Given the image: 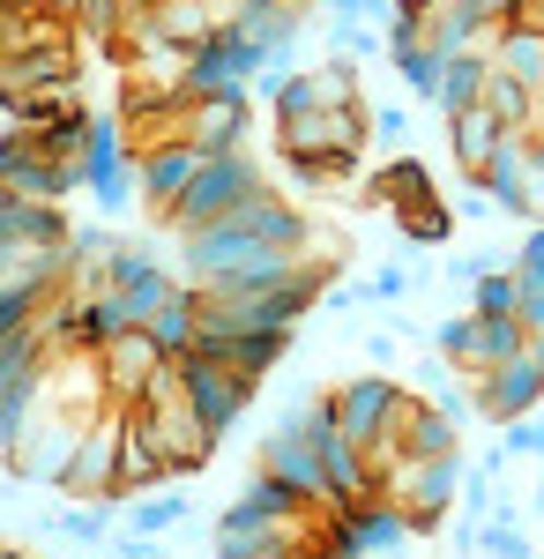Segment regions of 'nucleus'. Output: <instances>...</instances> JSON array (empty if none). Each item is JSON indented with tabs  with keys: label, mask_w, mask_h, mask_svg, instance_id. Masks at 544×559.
<instances>
[{
	"label": "nucleus",
	"mask_w": 544,
	"mask_h": 559,
	"mask_svg": "<svg viewBox=\"0 0 544 559\" xmlns=\"http://www.w3.org/2000/svg\"><path fill=\"white\" fill-rule=\"evenodd\" d=\"M142 329H150V336H157L172 358H187V350L202 344V292H194V284H179V292H172V299L157 306Z\"/></svg>",
	"instance_id": "16"
},
{
	"label": "nucleus",
	"mask_w": 544,
	"mask_h": 559,
	"mask_svg": "<svg viewBox=\"0 0 544 559\" xmlns=\"http://www.w3.org/2000/svg\"><path fill=\"white\" fill-rule=\"evenodd\" d=\"M83 432H90L83 411H68V403H45L38 418H31V432L15 440L8 471H15V477H31V485H52V492H60V477H68V463H75Z\"/></svg>",
	"instance_id": "5"
},
{
	"label": "nucleus",
	"mask_w": 544,
	"mask_h": 559,
	"mask_svg": "<svg viewBox=\"0 0 544 559\" xmlns=\"http://www.w3.org/2000/svg\"><path fill=\"white\" fill-rule=\"evenodd\" d=\"M45 8H52V15H75V0H45Z\"/></svg>",
	"instance_id": "27"
},
{
	"label": "nucleus",
	"mask_w": 544,
	"mask_h": 559,
	"mask_svg": "<svg viewBox=\"0 0 544 559\" xmlns=\"http://www.w3.org/2000/svg\"><path fill=\"white\" fill-rule=\"evenodd\" d=\"M0 559H23V552H8V545H0Z\"/></svg>",
	"instance_id": "30"
},
{
	"label": "nucleus",
	"mask_w": 544,
	"mask_h": 559,
	"mask_svg": "<svg viewBox=\"0 0 544 559\" xmlns=\"http://www.w3.org/2000/svg\"><path fill=\"white\" fill-rule=\"evenodd\" d=\"M0 52H8V23H0Z\"/></svg>",
	"instance_id": "29"
},
{
	"label": "nucleus",
	"mask_w": 544,
	"mask_h": 559,
	"mask_svg": "<svg viewBox=\"0 0 544 559\" xmlns=\"http://www.w3.org/2000/svg\"><path fill=\"white\" fill-rule=\"evenodd\" d=\"M395 455H462L456 440V418L440 411V403H403V418H395Z\"/></svg>",
	"instance_id": "15"
},
{
	"label": "nucleus",
	"mask_w": 544,
	"mask_h": 559,
	"mask_svg": "<svg viewBox=\"0 0 544 559\" xmlns=\"http://www.w3.org/2000/svg\"><path fill=\"white\" fill-rule=\"evenodd\" d=\"M179 142H194L202 157L247 150V90H194L179 105Z\"/></svg>",
	"instance_id": "8"
},
{
	"label": "nucleus",
	"mask_w": 544,
	"mask_h": 559,
	"mask_svg": "<svg viewBox=\"0 0 544 559\" xmlns=\"http://www.w3.org/2000/svg\"><path fill=\"white\" fill-rule=\"evenodd\" d=\"M515 276H522V284H544V224H530V239H522V254H515Z\"/></svg>",
	"instance_id": "24"
},
{
	"label": "nucleus",
	"mask_w": 544,
	"mask_h": 559,
	"mask_svg": "<svg viewBox=\"0 0 544 559\" xmlns=\"http://www.w3.org/2000/svg\"><path fill=\"white\" fill-rule=\"evenodd\" d=\"M395 68H403V83L418 90V97H440V68H448V60H440V52H433V45H395Z\"/></svg>",
	"instance_id": "22"
},
{
	"label": "nucleus",
	"mask_w": 544,
	"mask_h": 559,
	"mask_svg": "<svg viewBox=\"0 0 544 559\" xmlns=\"http://www.w3.org/2000/svg\"><path fill=\"white\" fill-rule=\"evenodd\" d=\"M172 373H179V388H187V403L202 411V426L224 440V432L247 418L253 403V373H239V366H224V358H210V350H187V358H172Z\"/></svg>",
	"instance_id": "4"
},
{
	"label": "nucleus",
	"mask_w": 544,
	"mask_h": 559,
	"mask_svg": "<svg viewBox=\"0 0 544 559\" xmlns=\"http://www.w3.org/2000/svg\"><path fill=\"white\" fill-rule=\"evenodd\" d=\"M485 105L500 112L507 134H530V128H537V112H544V90L522 83V75H507V68H493V75H485Z\"/></svg>",
	"instance_id": "17"
},
{
	"label": "nucleus",
	"mask_w": 544,
	"mask_h": 559,
	"mask_svg": "<svg viewBox=\"0 0 544 559\" xmlns=\"http://www.w3.org/2000/svg\"><path fill=\"white\" fill-rule=\"evenodd\" d=\"M194 173H202V150H194V142H157V150H134V194H142L157 216H165L172 202L194 187Z\"/></svg>",
	"instance_id": "11"
},
{
	"label": "nucleus",
	"mask_w": 544,
	"mask_h": 559,
	"mask_svg": "<svg viewBox=\"0 0 544 559\" xmlns=\"http://www.w3.org/2000/svg\"><path fill=\"white\" fill-rule=\"evenodd\" d=\"M374 134L395 150V142H403V112H395V105H380V112H374Z\"/></svg>",
	"instance_id": "26"
},
{
	"label": "nucleus",
	"mask_w": 544,
	"mask_h": 559,
	"mask_svg": "<svg viewBox=\"0 0 544 559\" xmlns=\"http://www.w3.org/2000/svg\"><path fill=\"white\" fill-rule=\"evenodd\" d=\"M522 329H530V336L544 329V284H522Z\"/></svg>",
	"instance_id": "25"
},
{
	"label": "nucleus",
	"mask_w": 544,
	"mask_h": 559,
	"mask_svg": "<svg viewBox=\"0 0 544 559\" xmlns=\"http://www.w3.org/2000/svg\"><path fill=\"white\" fill-rule=\"evenodd\" d=\"M157 485H172V463H165V448H157V432H150V411L120 403V500L157 492Z\"/></svg>",
	"instance_id": "12"
},
{
	"label": "nucleus",
	"mask_w": 544,
	"mask_h": 559,
	"mask_svg": "<svg viewBox=\"0 0 544 559\" xmlns=\"http://www.w3.org/2000/svg\"><path fill=\"white\" fill-rule=\"evenodd\" d=\"M269 179H261V165H253L247 150H224V157H202V173H194V187L179 194L165 210V224H179V231H202V224H224V216H239L261 194Z\"/></svg>",
	"instance_id": "1"
},
{
	"label": "nucleus",
	"mask_w": 544,
	"mask_h": 559,
	"mask_svg": "<svg viewBox=\"0 0 544 559\" xmlns=\"http://www.w3.org/2000/svg\"><path fill=\"white\" fill-rule=\"evenodd\" d=\"M261 471L269 477H284L298 500H314V508H335L329 500V471H321V455H314V432L298 426V411L284 418V426L261 440Z\"/></svg>",
	"instance_id": "10"
},
{
	"label": "nucleus",
	"mask_w": 544,
	"mask_h": 559,
	"mask_svg": "<svg viewBox=\"0 0 544 559\" xmlns=\"http://www.w3.org/2000/svg\"><path fill=\"white\" fill-rule=\"evenodd\" d=\"M507 142V128H500V112L477 97V105H462V112H448V150H456V165H462V179H477L485 173V157Z\"/></svg>",
	"instance_id": "14"
},
{
	"label": "nucleus",
	"mask_w": 544,
	"mask_h": 559,
	"mask_svg": "<svg viewBox=\"0 0 544 559\" xmlns=\"http://www.w3.org/2000/svg\"><path fill=\"white\" fill-rule=\"evenodd\" d=\"M120 515H127L134 537H165V530L187 522V500H150V492H134V500H120Z\"/></svg>",
	"instance_id": "20"
},
{
	"label": "nucleus",
	"mask_w": 544,
	"mask_h": 559,
	"mask_svg": "<svg viewBox=\"0 0 544 559\" xmlns=\"http://www.w3.org/2000/svg\"><path fill=\"white\" fill-rule=\"evenodd\" d=\"M537 403H544V366L530 358V350L507 358V366H493V373H477V418H493V426L537 411Z\"/></svg>",
	"instance_id": "13"
},
{
	"label": "nucleus",
	"mask_w": 544,
	"mask_h": 559,
	"mask_svg": "<svg viewBox=\"0 0 544 559\" xmlns=\"http://www.w3.org/2000/svg\"><path fill=\"white\" fill-rule=\"evenodd\" d=\"M470 313H485V321H522V276H515V269H477V276H470Z\"/></svg>",
	"instance_id": "19"
},
{
	"label": "nucleus",
	"mask_w": 544,
	"mask_h": 559,
	"mask_svg": "<svg viewBox=\"0 0 544 559\" xmlns=\"http://www.w3.org/2000/svg\"><path fill=\"white\" fill-rule=\"evenodd\" d=\"M60 492H68V500H113V508H120V403L90 418L83 448H75V463L60 477Z\"/></svg>",
	"instance_id": "6"
},
{
	"label": "nucleus",
	"mask_w": 544,
	"mask_h": 559,
	"mask_svg": "<svg viewBox=\"0 0 544 559\" xmlns=\"http://www.w3.org/2000/svg\"><path fill=\"white\" fill-rule=\"evenodd\" d=\"M306 8H314V0H306Z\"/></svg>",
	"instance_id": "31"
},
{
	"label": "nucleus",
	"mask_w": 544,
	"mask_h": 559,
	"mask_svg": "<svg viewBox=\"0 0 544 559\" xmlns=\"http://www.w3.org/2000/svg\"><path fill=\"white\" fill-rule=\"evenodd\" d=\"M395 224H403L411 239H425V247H440V239L456 231V216L440 210V194H425V202H403V210H395Z\"/></svg>",
	"instance_id": "21"
},
{
	"label": "nucleus",
	"mask_w": 544,
	"mask_h": 559,
	"mask_svg": "<svg viewBox=\"0 0 544 559\" xmlns=\"http://www.w3.org/2000/svg\"><path fill=\"white\" fill-rule=\"evenodd\" d=\"M335 418H343V432L380 463H395V418H403V403H411V388H395L388 373H358V381H335Z\"/></svg>",
	"instance_id": "2"
},
{
	"label": "nucleus",
	"mask_w": 544,
	"mask_h": 559,
	"mask_svg": "<svg viewBox=\"0 0 544 559\" xmlns=\"http://www.w3.org/2000/svg\"><path fill=\"white\" fill-rule=\"evenodd\" d=\"M470 187H485V202L500 216H530L537 224V134H507Z\"/></svg>",
	"instance_id": "7"
},
{
	"label": "nucleus",
	"mask_w": 544,
	"mask_h": 559,
	"mask_svg": "<svg viewBox=\"0 0 544 559\" xmlns=\"http://www.w3.org/2000/svg\"><path fill=\"white\" fill-rule=\"evenodd\" d=\"M142 411H150V432H157V448H165V463L172 477H194V471H210V455L224 448L210 426H202V411L187 403V388H179V373L165 366V381L142 395Z\"/></svg>",
	"instance_id": "3"
},
{
	"label": "nucleus",
	"mask_w": 544,
	"mask_h": 559,
	"mask_svg": "<svg viewBox=\"0 0 544 559\" xmlns=\"http://www.w3.org/2000/svg\"><path fill=\"white\" fill-rule=\"evenodd\" d=\"M97 366H105V388H113V403H142L150 388L165 381V366H172V350L150 336V329H120L113 344L97 350Z\"/></svg>",
	"instance_id": "9"
},
{
	"label": "nucleus",
	"mask_w": 544,
	"mask_h": 559,
	"mask_svg": "<svg viewBox=\"0 0 544 559\" xmlns=\"http://www.w3.org/2000/svg\"><path fill=\"white\" fill-rule=\"evenodd\" d=\"M485 75H493V52H477V45H470V52H456V60L440 68V97H433V105H440V112L477 105V97H485Z\"/></svg>",
	"instance_id": "18"
},
{
	"label": "nucleus",
	"mask_w": 544,
	"mask_h": 559,
	"mask_svg": "<svg viewBox=\"0 0 544 559\" xmlns=\"http://www.w3.org/2000/svg\"><path fill=\"white\" fill-rule=\"evenodd\" d=\"M530 134H537V142H544V112H537V128H530Z\"/></svg>",
	"instance_id": "28"
},
{
	"label": "nucleus",
	"mask_w": 544,
	"mask_h": 559,
	"mask_svg": "<svg viewBox=\"0 0 544 559\" xmlns=\"http://www.w3.org/2000/svg\"><path fill=\"white\" fill-rule=\"evenodd\" d=\"M38 306L45 299H31V292H0V344H8V336H23V329L38 321Z\"/></svg>",
	"instance_id": "23"
}]
</instances>
